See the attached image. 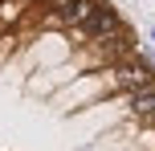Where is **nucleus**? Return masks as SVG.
Segmentation results:
<instances>
[{"label":"nucleus","mask_w":155,"mask_h":151,"mask_svg":"<svg viewBox=\"0 0 155 151\" xmlns=\"http://www.w3.org/2000/svg\"><path fill=\"white\" fill-rule=\"evenodd\" d=\"M110 78H114L118 86L127 90V94H135V90H147V86H155V70H151V65H143V61H118Z\"/></svg>","instance_id":"2"},{"label":"nucleus","mask_w":155,"mask_h":151,"mask_svg":"<svg viewBox=\"0 0 155 151\" xmlns=\"http://www.w3.org/2000/svg\"><path fill=\"white\" fill-rule=\"evenodd\" d=\"M151 45H155V29H151Z\"/></svg>","instance_id":"4"},{"label":"nucleus","mask_w":155,"mask_h":151,"mask_svg":"<svg viewBox=\"0 0 155 151\" xmlns=\"http://www.w3.org/2000/svg\"><path fill=\"white\" fill-rule=\"evenodd\" d=\"M143 123H147V127L155 131V110H151V114H143Z\"/></svg>","instance_id":"3"},{"label":"nucleus","mask_w":155,"mask_h":151,"mask_svg":"<svg viewBox=\"0 0 155 151\" xmlns=\"http://www.w3.org/2000/svg\"><path fill=\"white\" fill-rule=\"evenodd\" d=\"M57 4V21L65 25V29H74V33H82L86 25L98 16V0H53Z\"/></svg>","instance_id":"1"}]
</instances>
